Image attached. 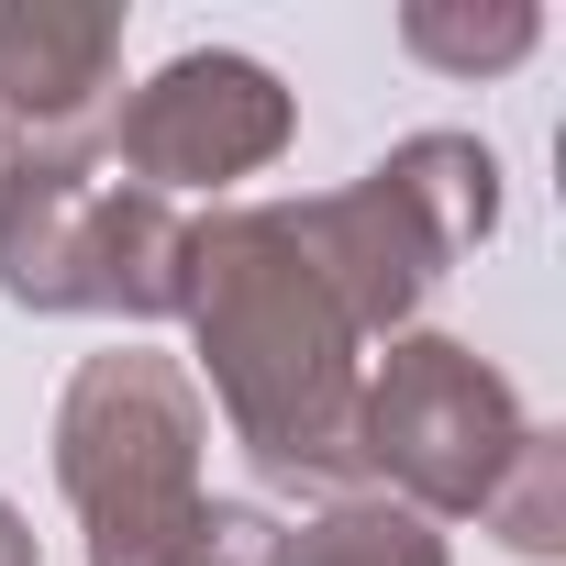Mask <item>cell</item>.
I'll use <instances>...</instances> for the list:
<instances>
[{
	"label": "cell",
	"instance_id": "6da1fadb",
	"mask_svg": "<svg viewBox=\"0 0 566 566\" xmlns=\"http://www.w3.org/2000/svg\"><path fill=\"white\" fill-rule=\"evenodd\" d=\"M178 323L211 367V400L233 444L277 489H356V389H367V334L323 290V266L290 233V200H233L189 222V277Z\"/></svg>",
	"mask_w": 566,
	"mask_h": 566
},
{
	"label": "cell",
	"instance_id": "7a4b0ae2",
	"mask_svg": "<svg viewBox=\"0 0 566 566\" xmlns=\"http://www.w3.org/2000/svg\"><path fill=\"white\" fill-rule=\"evenodd\" d=\"M178 277H189V211L134 189L101 156V134L0 145V301L178 323Z\"/></svg>",
	"mask_w": 566,
	"mask_h": 566
},
{
	"label": "cell",
	"instance_id": "3957f363",
	"mask_svg": "<svg viewBox=\"0 0 566 566\" xmlns=\"http://www.w3.org/2000/svg\"><path fill=\"white\" fill-rule=\"evenodd\" d=\"M489 222H500V156L478 134H400L367 178L290 200L301 255L323 266V290L345 301V323L367 345L422 323V301L444 290V266L467 244H489Z\"/></svg>",
	"mask_w": 566,
	"mask_h": 566
},
{
	"label": "cell",
	"instance_id": "277c9868",
	"mask_svg": "<svg viewBox=\"0 0 566 566\" xmlns=\"http://www.w3.org/2000/svg\"><path fill=\"white\" fill-rule=\"evenodd\" d=\"M200 455H211V400L178 356L156 345L90 356L56 400V489L90 533V566H156L178 522L211 500Z\"/></svg>",
	"mask_w": 566,
	"mask_h": 566
},
{
	"label": "cell",
	"instance_id": "5b68a950",
	"mask_svg": "<svg viewBox=\"0 0 566 566\" xmlns=\"http://www.w3.org/2000/svg\"><path fill=\"white\" fill-rule=\"evenodd\" d=\"M522 433V389L455 334H389V356L356 389V478H378V500L422 522H478Z\"/></svg>",
	"mask_w": 566,
	"mask_h": 566
},
{
	"label": "cell",
	"instance_id": "8992f818",
	"mask_svg": "<svg viewBox=\"0 0 566 566\" xmlns=\"http://www.w3.org/2000/svg\"><path fill=\"white\" fill-rule=\"evenodd\" d=\"M290 134H301V101H290L277 67H255V56H233V45H189V56H167L145 90H123L101 156H112L134 189L178 200V189H233V178L277 167Z\"/></svg>",
	"mask_w": 566,
	"mask_h": 566
},
{
	"label": "cell",
	"instance_id": "52a82bcc",
	"mask_svg": "<svg viewBox=\"0 0 566 566\" xmlns=\"http://www.w3.org/2000/svg\"><path fill=\"white\" fill-rule=\"evenodd\" d=\"M123 78L112 0H0V145H67Z\"/></svg>",
	"mask_w": 566,
	"mask_h": 566
},
{
	"label": "cell",
	"instance_id": "ba28073f",
	"mask_svg": "<svg viewBox=\"0 0 566 566\" xmlns=\"http://www.w3.org/2000/svg\"><path fill=\"white\" fill-rule=\"evenodd\" d=\"M400 45L444 78H500L544 45V12L533 0H411L400 12Z\"/></svg>",
	"mask_w": 566,
	"mask_h": 566
},
{
	"label": "cell",
	"instance_id": "9c48e42d",
	"mask_svg": "<svg viewBox=\"0 0 566 566\" xmlns=\"http://www.w3.org/2000/svg\"><path fill=\"white\" fill-rule=\"evenodd\" d=\"M290 566H455V555H444V522H422L378 489H345L290 533Z\"/></svg>",
	"mask_w": 566,
	"mask_h": 566
},
{
	"label": "cell",
	"instance_id": "30bf717a",
	"mask_svg": "<svg viewBox=\"0 0 566 566\" xmlns=\"http://www.w3.org/2000/svg\"><path fill=\"white\" fill-rule=\"evenodd\" d=\"M478 522H489L511 555H533V566H544V555H566V433H544V422H533V433L511 444L500 489L478 500Z\"/></svg>",
	"mask_w": 566,
	"mask_h": 566
},
{
	"label": "cell",
	"instance_id": "8fae6325",
	"mask_svg": "<svg viewBox=\"0 0 566 566\" xmlns=\"http://www.w3.org/2000/svg\"><path fill=\"white\" fill-rule=\"evenodd\" d=\"M156 566H290V533H277L255 500H200Z\"/></svg>",
	"mask_w": 566,
	"mask_h": 566
},
{
	"label": "cell",
	"instance_id": "7c38bea8",
	"mask_svg": "<svg viewBox=\"0 0 566 566\" xmlns=\"http://www.w3.org/2000/svg\"><path fill=\"white\" fill-rule=\"evenodd\" d=\"M0 566H34V522H23L12 500H0Z\"/></svg>",
	"mask_w": 566,
	"mask_h": 566
}]
</instances>
